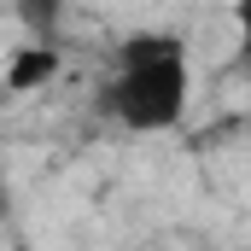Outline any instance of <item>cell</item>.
Instances as JSON below:
<instances>
[{
	"label": "cell",
	"instance_id": "6da1fadb",
	"mask_svg": "<svg viewBox=\"0 0 251 251\" xmlns=\"http://www.w3.org/2000/svg\"><path fill=\"white\" fill-rule=\"evenodd\" d=\"M187 94H193L187 41L170 29H134L117 47V64H111L100 105L128 134H164L187 117Z\"/></svg>",
	"mask_w": 251,
	"mask_h": 251
},
{
	"label": "cell",
	"instance_id": "7a4b0ae2",
	"mask_svg": "<svg viewBox=\"0 0 251 251\" xmlns=\"http://www.w3.org/2000/svg\"><path fill=\"white\" fill-rule=\"evenodd\" d=\"M0 76H6V94H29V88H41V82L59 76V47L53 41H35V47H24L18 59L6 64Z\"/></svg>",
	"mask_w": 251,
	"mask_h": 251
},
{
	"label": "cell",
	"instance_id": "3957f363",
	"mask_svg": "<svg viewBox=\"0 0 251 251\" xmlns=\"http://www.w3.org/2000/svg\"><path fill=\"white\" fill-rule=\"evenodd\" d=\"M234 35H240V59L251 64V0H234Z\"/></svg>",
	"mask_w": 251,
	"mask_h": 251
},
{
	"label": "cell",
	"instance_id": "277c9868",
	"mask_svg": "<svg viewBox=\"0 0 251 251\" xmlns=\"http://www.w3.org/2000/svg\"><path fill=\"white\" fill-rule=\"evenodd\" d=\"M24 18L47 35V29H53V18H59V0H24Z\"/></svg>",
	"mask_w": 251,
	"mask_h": 251
},
{
	"label": "cell",
	"instance_id": "5b68a950",
	"mask_svg": "<svg viewBox=\"0 0 251 251\" xmlns=\"http://www.w3.org/2000/svg\"><path fill=\"white\" fill-rule=\"evenodd\" d=\"M6 210H12V193H6V176H0V222H6Z\"/></svg>",
	"mask_w": 251,
	"mask_h": 251
},
{
	"label": "cell",
	"instance_id": "8992f818",
	"mask_svg": "<svg viewBox=\"0 0 251 251\" xmlns=\"http://www.w3.org/2000/svg\"><path fill=\"white\" fill-rule=\"evenodd\" d=\"M0 100H6V76H0Z\"/></svg>",
	"mask_w": 251,
	"mask_h": 251
}]
</instances>
